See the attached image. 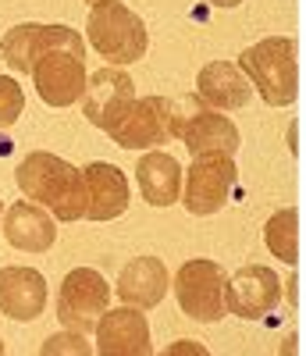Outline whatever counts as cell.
I'll return each instance as SVG.
<instances>
[{
  "label": "cell",
  "mask_w": 306,
  "mask_h": 356,
  "mask_svg": "<svg viewBox=\"0 0 306 356\" xmlns=\"http://www.w3.org/2000/svg\"><path fill=\"white\" fill-rule=\"evenodd\" d=\"M15 186L33 200L47 207L54 221H82L86 218V178L82 168L57 157L50 150H33L18 161Z\"/></svg>",
  "instance_id": "6da1fadb"
},
{
  "label": "cell",
  "mask_w": 306,
  "mask_h": 356,
  "mask_svg": "<svg viewBox=\"0 0 306 356\" xmlns=\"http://www.w3.org/2000/svg\"><path fill=\"white\" fill-rule=\"evenodd\" d=\"M239 72L267 107H292L299 97V43L292 36H264L239 54Z\"/></svg>",
  "instance_id": "7a4b0ae2"
},
{
  "label": "cell",
  "mask_w": 306,
  "mask_h": 356,
  "mask_svg": "<svg viewBox=\"0 0 306 356\" xmlns=\"http://www.w3.org/2000/svg\"><path fill=\"white\" fill-rule=\"evenodd\" d=\"M86 47H93L111 68H125L143 61V54L150 47L146 22L121 0H100L89 8L86 18Z\"/></svg>",
  "instance_id": "3957f363"
},
{
  "label": "cell",
  "mask_w": 306,
  "mask_h": 356,
  "mask_svg": "<svg viewBox=\"0 0 306 356\" xmlns=\"http://www.w3.org/2000/svg\"><path fill=\"white\" fill-rule=\"evenodd\" d=\"M175 139L193 157H235L242 143L232 118L207 107L196 93L175 104Z\"/></svg>",
  "instance_id": "277c9868"
},
{
  "label": "cell",
  "mask_w": 306,
  "mask_h": 356,
  "mask_svg": "<svg viewBox=\"0 0 306 356\" xmlns=\"http://www.w3.org/2000/svg\"><path fill=\"white\" fill-rule=\"evenodd\" d=\"M225 267L210 257H196L178 267V275L171 278V292L178 300V310L189 321L200 324H218L225 310Z\"/></svg>",
  "instance_id": "5b68a950"
},
{
  "label": "cell",
  "mask_w": 306,
  "mask_h": 356,
  "mask_svg": "<svg viewBox=\"0 0 306 356\" xmlns=\"http://www.w3.org/2000/svg\"><path fill=\"white\" fill-rule=\"evenodd\" d=\"M111 296H114V289L97 267H75V271H68L57 289L61 328L79 332V335H93L97 321L111 310Z\"/></svg>",
  "instance_id": "8992f818"
},
{
  "label": "cell",
  "mask_w": 306,
  "mask_h": 356,
  "mask_svg": "<svg viewBox=\"0 0 306 356\" xmlns=\"http://www.w3.org/2000/svg\"><path fill=\"white\" fill-rule=\"evenodd\" d=\"M111 139L121 150H164L175 139V100L161 93L136 97L118 129L111 132Z\"/></svg>",
  "instance_id": "52a82bcc"
},
{
  "label": "cell",
  "mask_w": 306,
  "mask_h": 356,
  "mask_svg": "<svg viewBox=\"0 0 306 356\" xmlns=\"http://www.w3.org/2000/svg\"><path fill=\"white\" fill-rule=\"evenodd\" d=\"M239 182L235 157H193L189 175H182V203L193 218H210L228 207Z\"/></svg>",
  "instance_id": "ba28073f"
},
{
  "label": "cell",
  "mask_w": 306,
  "mask_h": 356,
  "mask_svg": "<svg viewBox=\"0 0 306 356\" xmlns=\"http://www.w3.org/2000/svg\"><path fill=\"white\" fill-rule=\"evenodd\" d=\"M282 303V278L274 267L246 264L225 278V310L242 321H264Z\"/></svg>",
  "instance_id": "9c48e42d"
},
{
  "label": "cell",
  "mask_w": 306,
  "mask_h": 356,
  "mask_svg": "<svg viewBox=\"0 0 306 356\" xmlns=\"http://www.w3.org/2000/svg\"><path fill=\"white\" fill-rule=\"evenodd\" d=\"M136 100V82L125 68H100L86 79V93H82V114H86V122L100 129V132H114L118 122L125 118L129 104Z\"/></svg>",
  "instance_id": "30bf717a"
},
{
  "label": "cell",
  "mask_w": 306,
  "mask_h": 356,
  "mask_svg": "<svg viewBox=\"0 0 306 356\" xmlns=\"http://www.w3.org/2000/svg\"><path fill=\"white\" fill-rule=\"evenodd\" d=\"M33 86L47 107H72L82 100L86 93V61L75 54H65V50H47L40 54V61L33 65Z\"/></svg>",
  "instance_id": "8fae6325"
},
{
  "label": "cell",
  "mask_w": 306,
  "mask_h": 356,
  "mask_svg": "<svg viewBox=\"0 0 306 356\" xmlns=\"http://www.w3.org/2000/svg\"><path fill=\"white\" fill-rule=\"evenodd\" d=\"M93 339H97V346H93L97 356H153L150 324H146L143 310H132V307L107 310L97 321Z\"/></svg>",
  "instance_id": "7c38bea8"
},
{
  "label": "cell",
  "mask_w": 306,
  "mask_h": 356,
  "mask_svg": "<svg viewBox=\"0 0 306 356\" xmlns=\"http://www.w3.org/2000/svg\"><path fill=\"white\" fill-rule=\"evenodd\" d=\"M86 178V221H114L129 211L132 203V186L125 171L111 161H93L82 168Z\"/></svg>",
  "instance_id": "4fadbf2b"
},
{
  "label": "cell",
  "mask_w": 306,
  "mask_h": 356,
  "mask_svg": "<svg viewBox=\"0 0 306 356\" xmlns=\"http://www.w3.org/2000/svg\"><path fill=\"white\" fill-rule=\"evenodd\" d=\"M168 289H171V275L161 257H132L114 282V296L121 300V307H132V310L161 307Z\"/></svg>",
  "instance_id": "5bb4252c"
},
{
  "label": "cell",
  "mask_w": 306,
  "mask_h": 356,
  "mask_svg": "<svg viewBox=\"0 0 306 356\" xmlns=\"http://www.w3.org/2000/svg\"><path fill=\"white\" fill-rule=\"evenodd\" d=\"M0 232H4L8 246L22 253H47L57 243V221L50 218L47 207L33 200H15L11 207H4Z\"/></svg>",
  "instance_id": "9a60e30c"
},
{
  "label": "cell",
  "mask_w": 306,
  "mask_h": 356,
  "mask_svg": "<svg viewBox=\"0 0 306 356\" xmlns=\"http://www.w3.org/2000/svg\"><path fill=\"white\" fill-rule=\"evenodd\" d=\"M47 310V278L36 267H0V314L29 324Z\"/></svg>",
  "instance_id": "2e32d148"
},
{
  "label": "cell",
  "mask_w": 306,
  "mask_h": 356,
  "mask_svg": "<svg viewBox=\"0 0 306 356\" xmlns=\"http://www.w3.org/2000/svg\"><path fill=\"white\" fill-rule=\"evenodd\" d=\"M196 97H200L207 107L228 114V111L250 107L253 86H250L246 75L239 72L235 61H210V65H203L200 75H196Z\"/></svg>",
  "instance_id": "e0dca14e"
},
{
  "label": "cell",
  "mask_w": 306,
  "mask_h": 356,
  "mask_svg": "<svg viewBox=\"0 0 306 356\" xmlns=\"http://www.w3.org/2000/svg\"><path fill=\"white\" fill-rule=\"evenodd\" d=\"M182 164L164 150H146L136 164V186L150 207H175L182 196Z\"/></svg>",
  "instance_id": "ac0fdd59"
},
{
  "label": "cell",
  "mask_w": 306,
  "mask_h": 356,
  "mask_svg": "<svg viewBox=\"0 0 306 356\" xmlns=\"http://www.w3.org/2000/svg\"><path fill=\"white\" fill-rule=\"evenodd\" d=\"M43 22H18L11 25L4 40H0V57H4V65L18 75H29L33 65L40 61L43 54Z\"/></svg>",
  "instance_id": "d6986e66"
},
{
  "label": "cell",
  "mask_w": 306,
  "mask_h": 356,
  "mask_svg": "<svg viewBox=\"0 0 306 356\" xmlns=\"http://www.w3.org/2000/svg\"><path fill=\"white\" fill-rule=\"evenodd\" d=\"M264 246L274 253L278 264L296 267L299 264V211L296 207H282L264 221Z\"/></svg>",
  "instance_id": "ffe728a7"
},
{
  "label": "cell",
  "mask_w": 306,
  "mask_h": 356,
  "mask_svg": "<svg viewBox=\"0 0 306 356\" xmlns=\"http://www.w3.org/2000/svg\"><path fill=\"white\" fill-rule=\"evenodd\" d=\"M40 356H97V353H93V342H89V335H79V332L61 328L57 335L43 339Z\"/></svg>",
  "instance_id": "44dd1931"
},
{
  "label": "cell",
  "mask_w": 306,
  "mask_h": 356,
  "mask_svg": "<svg viewBox=\"0 0 306 356\" xmlns=\"http://www.w3.org/2000/svg\"><path fill=\"white\" fill-rule=\"evenodd\" d=\"M25 111V89L15 75H0V132L11 129Z\"/></svg>",
  "instance_id": "7402d4cb"
},
{
  "label": "cell",
  "mask_w": 306,
  "mask_h": 356,
  "mask_svg": "<svg viewBox=\"0 0 306 356\" xmlns=\"http://www.w3.org/2000/svg\"><path fill=\"white\" fill-rule=\"evenodd\" d=\"M43 47L47 50L75 54V57H82V61H86V40H82V33H75L72 25H43Z\"/></svg>",
  "instance_id": "603a6c76"
},
{
  "label": "cell",
  "mask_w": 306,
  "mask_h": 356,
  "mask_svg": "<svg viewBox=\"0 0 306 356\" xmlns=\"http://www.w3.org/2000/svg\"><path fill=\"white\" fill-rule=\"evenodd\" d=\"M157 356H210V349L203 342H196V339H178L168 349H161Z\"/></svg>",
  "instance_id": "cb8c5ba5"
},
{
  "label": "cell",
  "mask_w": 306,
  "mask_h": 356,
  "mask_svg": "<svg viewBox=\"0 0 306 356\" xmlns=\"http://www.w3.org/2000/svg\"><path fill=\"white\" fill-rule=\"evenodd\" d=\"M282 356H296V332L285 335V342H282Z\"/></svg>",
  "instance_id": "d4e9b609"
},
{
  "label": "cell",
  "mask_w": 306,
  "mask_h": 356,
  "mask_svg": "<svg viewBox=\"0 0 306 356\" xmlns=\"http://www.w3.org/2000/svg\"><path fill=\"white\" fill-rule=\"evenodd\" d=\"M207 4H210V8H225V11H228V8H239L242 0H207Z\"/></svg>",
  "instance_id": "484cf974"
},
{
  "label": "cell",
  "mask_w": 306,
  "mask_h": 356,
  "mask_svg": "<svg viewBox=\"0 0 306 356\" xmlns=\"http://www.w3.org/2000/svg\"><path fill=\"white\" fill-rule=\"evenodd\" d=\"M0 356H8V353H4V339H0Z\"/></svg>",
  "instance_id": "4316f807"
},
{
  "label": "cell",
  "mask_w": 306,
  "mask_h": 356,
  "mask_svg": "<svg viewBox=\"0 0 306 356\" xmlns=\"http://www.w3.org/2000/svg\"><path fill=\"white\" fill-rule=\"evenodd\" d=\"M0 218H4V200H0Z\"/></svg>",
  "instance_id": "83f0119b"
},
{
  "label": "cell",
  "mask_w": 306,
  "mask_h": 356,
  "mask_svg": "<svg viewBox=\"0 0 306 356\" xmlns=\"http://www.w3.org/2000/svg\"><path fill=\"white\" fill-rule=\"evenodd\" d=\"M86 4H89V8H93V4H100V0H86Z\"/></svg>",
  "instance_id": "f1b7e54d"
}]
</instances>
